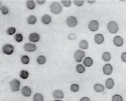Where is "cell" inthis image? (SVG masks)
Listing matches in <instances>:
<instances>
[{
	"mask_svg": "<svg viewBox=\"0 0 126 101\" xmlns=\"http://www.w3.org/2000/svg\"><path fill=\"white\" fill-rule=\"evenodd\" d=\"M71 91L74 93L78 92L79 91V85L77 83H74L71 85Z\"/></svg>",
	"mask_w": 126,
	"mask_h": 101,
	"instance_id": "cell-29",
	"label": "cell"
},
{
	"mask_svg": "<svg viewBox=\"0 0 126 101\" xmlns=\"http://www.w3.org/2000/svg\"><path fill=\"white\" fill-rule=\"evenodd\" d=\"M20 60H21V63H22V64H24V65H28V64L30 63V58H29V57L27 56V55H23V56H22Z\"/></svg>",
	"mask_w": 126,
	"mask_h": 101,
	"instance_id": "cell-27",
	"label": "cell"
},
{
	"mask_svg": "<svg viewBox=\"0 0 126 101\" xmlns=\"http://www.w3.org/2000/svg\"><path fill=\"white\" fill-rule=\"evenodd\" d=\"M87 2L90 5H93L94 3H96V1H87Z\"/></svg>",
	"mask_w": 126,
	"mask_h": 101,
	"instance_id": "cell-39",
	"label": "cell"
},
{
	"mask_svg": "<svg viewBox=\"0 0 126 101\" xmlns=\"http://www.w3.org/2000/svg\"><path fill=\"white\" fill-rule=\"evenodd\" d=\"M85 53L83 50H81V49H79V50H77L76 51L74 52V58L75 60V61L77 63H80L82 61H83V60L85 59Z\"/></svg>",
	"mask_w": 126,
	"mask_h": 101,
	"instance_id": "cell-3",
	"label": "cell"
},
{
	"mask_svg": "<svg viewBox=\"0 0 126 101\" xmlns=\"http://www.w3.org/2000/svg\"><path fill=\"white\" fill-rule=\"evenodd\" d=\"M53 101H62V100H56V99H55Z\"/></svg>",
	"mask_w": 126,
	"mask_h": 101,
	"instance_id": "cell-40",
	"label": "cell"
},
{
	"mask_svg": "<svg viewBox=\"0 0 126 101\" xmlns=\"http://www.w3.org/2000/svg\"><path fill=\"white\" fill-rule=\"evenodd\" d=\"M36 62L39 65H44L46 62V58L43 55H39L36 59Z\"/></svg>",
	"mask_w": 126,
	"mask_h": 101,
	"instance_id": "cell-25",
	"label": "cell"
},
{
	"mask_svg": "<svg viewBox=\"0 0 126 101\" xmlns=\"http://www.w3.org/2000/svg\"><path fill=\"white\" fill-rule=\"evenodd\" d=\"M76 71L79 74H83L85 71V67L84 66V65H82L80 63H79L77 66H76Z\"/></svg>",
	"mask_w": 126,
	"mask_h": 101,
	"instance_id": "cell-23",
	"label": "cell"
},
{
	"mask_svg": "<svg viewBox=\"0 0 126 101\" xmlns=\"http://www.w3.org/2000/svg\"><path fill=\"white\" fill-rule=\"evenodd\" d=\"M85 3V1H74V4L77 7H81Z\"/></svg>",
	"mask_w": 126,
	"mask_h": 101,
	"instance_id": "cell-35",
	"label": "cell"
},
{
	"mask_svg": "<svg viewBox=\"0 0 126 101\" xmlns=\"http://www.w3.org/2000/svg\"><path fill=\"white\" fill-rule=\"evenodd\" d=\"M107 29L109 33L112 34H115L119 31V25L118 24L114 21H110L107 25Z\"/></svg>",
	"mask_w": 126,
	"mask_h": 101,
	"instance_id": "cell-2",
	"label": "cell"
},
{
	"mask_svg": "<svg viewBox=\"0 0 126 101\" xmlns=\"http://www.w3.org/2000/svg\"><path fill=\"white\" fill-rule=\"evenodd\" d=\"M94 41L97 45H101L105 41V37L102 34H97L94 36Z\"/></svg>",
	"mask_w": 126,
	"mask_h": 101,
	"instance_id": "cell-15",
	"label": "cell"
},
{
	"mask_svg": "<svg viewBox=\"0 0 126 101\" xmlns=\"http://www.w3.org/2000/svg\"><path fill=\"white\" fill-rule=\"evenodd\" d=\"M28 39L32 43H36V42H38L40 40V36H39V34L38 33L33 32V33H31L29 34Z\"/></svg>",
	"mask_w": 126,
	"mask_h": 101,
	"instance_id": "cell-10",
	"label": "cell"
},
{
	"mask_svg": "<svg viewBox=\"0 0 126 101\" xmlns=\"http://www.w3.org/2000/svg\"><path fill=\"white\" fill-rule=\"evenodd\" d=\"M52 95L56 100H61L62 98H64V97H65L64 92H63L62 90H59V89H56V90L53 91Z\"/></svg>",
	"mask_w": 126,
	"mask_h": 101,
	"instance_id": "cell-12",
	"label": "cell"
},
{
	"mask_svg": "<svg viewBox=\"0 0 126 101\" xmlns=\"http://www.w3.org/2000/svg\"><path fill=\"white\" fill-rule=\"evenodd\" d=\"M88 27V29H89L91 31L95 32V31H96L99 29V22H98L97 20L94 19V20H91V21L89 22Z\"/></svg>",
	"mask_w": 126,
	"mask_h": 101,
	"instance_id": "cell-8",
	"label": "cell"
},
{
	"mask_svg": "<svg viewBox=\"0 0 126 101\" xmlns=\"http://www.w3.org/2000/svg\"><path fill=\"white\" fill-rule=\"evenodd\" d=\"M71 3H72V2L71 1H61V5H62L64 7H65V8H69L71 5Z\"/></svg>",
	"mask_w": 126,
	"mask_h": 101,
	"instance_id": "cell-33",
	"label": "cell"
},
{
	"mask_svg": "<svg viewBox=\"0 0 126 101\" xmlns=\"http://www.w3.org/2000/svg\"><path fill=\"white\" fill-rule=\"evenodd\" d=\"M20 85H21V83L17 79H14L9 83L10 88H11V91H13V92L19 91L20 89Z\"/></svg>",
	"mask_w": 126,
	"mask_h": 101,
	"instance_id": "cell-4",
	"label": "cell"
},
{
	"mask_svg": "<svg viewBox=\"0 0 126 101\" xmlns=\"http://www.w3.org/2000/svg\"><path fill=\"white\" fill-rule=\"evenodd\" d=\"M0 10H1V13L3 14V15H7L9 13V9L7 6L5 5H2L1 6V8H0Z\"/></svg>",
	"mask_w": 126,
	"mask_h": 101,
	"instance_id": "cell-31",
	"label": "cell"
},
{
	"mask_svg": "<svg viewBox=\"0 0 126 101\" xmlns=\"http://www.w3.org/2000/svg\"><path fill=\"white\" fill-rule=\"evenodd\" d=\"M121 60H122V62L126 63V52H123L121 54Z\"/></svg>",
	"mask_w": 126,
	"mask_h": 101,
	"instance_id": "cell-36",
	"label": "cell"
},
{
	"mask_svg": "<svg viewBox=\"0 0 126 101\" xmlns=\"http://www.w3.org/2000/svg\"><path fill=\"white\" fill-rule=\"evenodd\" d=\"M16 33V28L14 27H10L8 28L7 30V34L9 35V36H12L14 35V34Z\"/></svg>",
	"mask_w": 126,
	"mask_h": 101,
	"instance_id": "cell-32",
	"label": "cell"
},
{
	"mask_svg": "<svg viewBox=\"0 0 126 101\" xmlns=\"http://www.w3.org/2000/svg\"><path fill=\"white\" fill-rule=\"evenodd\" d=\"M21 93L24 97H28L32 94V89L29 87V86H24L22 87V88L21 89Z\"/></svg>",
	"mask_w": 126,
	"mask_h": 101,
	"instance_id": "cell-13",
	"label": "cell"
},
{
	"mask_svg": "<svg viewBox=\"0 0 126 101\" xmlns=\"http://www.w3.org/2000/svg\"><path fill=\"white\" fill-rule=\"evenodd\" d=\"M115 85V82L113 80V79L112 78H108L105 80V87L107 88V89H112Z\"/></svg>",
	"mask_w": 126,
	"mask_h": 101,
	"instance_id": "cell-14",
	"label": "cell"
},
{
	"mask_svg": "<svg viewBox=\"0 0 126 101\" xmlns=\"http://www.w3.org/2000/svg\"><path fill=\"white\" fill-rule=\"evenodd\" d=\"M14 40L16 42H21L23 41V36L22 34L19 33V34H16L14 35Z\"/></svg>",
	"mask_w": 126,
	"mask_h": 101,
	"instance_id": "cell-28",
	"label": "cell"
},
{
	"mask_svg": "<svg viewBox=\"0 0 126 101\" xmlns=\"http://www.w3.org/2000/svg\"><path fill=\"white\" fill-rule=\"evenodd\" d=\"M45 2H46L44 1V0H43V1H39V0H37V1H36V3H37L38 5H44Z\"/></svg>",
	"mask_w": 126,
	"mask_h": 101,
	"instance_id": "cell-38",
	"label": "cell"
},
{
	"mask_svg": "<svg viewBox=\"0 0 126 101\" xmlns=\"http://www.w3.org/2000/svg\"><path fill=\"white\" fill-rule=\"evenodd\" d=\"M23 48H24V50L27 52H34L37 49V46L36 45V44L32 43V42H27L24 44Z\"/></svg>",
	"mask_w": 126,
	"mask_h": 101,
	"instance_id": "cell-7",
	"label": "cell"
},
{
	"mask_svg": "<svg viewBox=\"0 0 126 101\" xmlns=\"http://www.w3.org/2000/svg\"><path fill=\"white\" fill-rule=\"evenodd\" d=\"M93 63H94V60L90 57H86L83 60V65H84L85 67L89 68V67H91V66H93Z\"/></svg>",
	"mask_w": 126,
	"mask_h": 101,
	"instance_id": "cell-17",
	"label": "cell"
},
{
	"mask_svg": "<svg viewBox=\"0 0 126 101\" xmlns=\"http://www.w3.org/2000/svg\"><path fill=\"white\" fill-rule=\"evenodd\" d=\"M26 7L29 10H33L36 7V3L33 0H29V1L26 2Z\"/></svg>",
	"mask_w": 126,
	"mask_h": 101,
	"instance_id": "cell-24",
	"label": "cell"
},
{
	"mask_svg": "<svg viewBox=\"0 0 126 101\" xmlns=\"http://www.w3.org/2000/svg\"><path fill=\"white\" fill-rule=\"evenodd\" d=\"M2 53L5 55H11L14 52V47L11 44H5L2 46Z\"/></svg>",
	"mask_w": 126,
	"mask_h": 101,
	"instance_id": "cell-5",
	"label": "cell"
},
{
	"mask_svg": "<svg viewBox=\"0 0 126 101\" xmlns=\"http://www.w3.org/2000/svg\"><path fill=\"white\" fill-rule=\"evenodd\" d=\"M113 42L115 46L116 47H121L124 44V39L122 36H116L113 39Z\"/></svg>",
	"mask_w": 126,
	"mask_h": 101,
	"instance_id": "cell-11",
	"label": "cell"
},
{
	"mask_svg": "<svg viewBox=\"0 0 126 101\" xmlns=\"http://www.w3.org/2000/svg\"><path fill=\"white\" fill-rule=\"evenodd\" d=\"M89 44L88 42L85 39H82L79 42V47L81 50H87L88 48Z\"/></svg>",
	"mask_w": 126,
	"mask_h": 101,
	"instance_id": "cell-18",
	"label": "cell"
},
{
	"mask_svg": "<svg viewBox=\"0 0 126 101\" xmlns=\"http://www.w3.org/2000/svg\"><path fill=\"white\" fill-rule=\"evenodd\" d=\"M79 101H91V99L88 97H83L79 100Z\"/></svg>",
	"mask_w": 126,
	"mask_h": 101,
	"instance_id": "cell-37",
	"label": "cell"
},
{
	"mask_svg": "<svg viewBox=\"0 0 126 101\" xmlns=\"http://www.w3.org/2000/svg\"><path fill=\"white\" fill-rule=\"evenodd\" d=\"M102 59L105 62H109L111 60V54L108 51L103 52V54L102 55Z\"/></svg>",
	"mask_w": 126,
	"mask_h": 101,
	"instance_id": "cell-21",
	"label": "cell"
},
{
	"mask_svg": "<svg viewBox=\"0 0 126 101\" xmlns=\"http://www.w3.org/2000/svg\"><path fill=\"white\" fill-rule=\"evenodd\" d=\"M76 39H77V35L74 33H71L68 35V39H69L71 41L75 40Z\"/></svg>",
	"mask_w": 126,
	"mask_h": 101,
	"instance_id": "cell-34",
	"label": "cell"
},
{
	"mask_svg": "<svg viewBox=\"0 0 126 101\" xmlns=\"http://www.w3.org/2000/svg\"><path fill=\"white\" fill-rule=\"evenodd\" d=\"M50 11L53 14H59L62 11V6L58 2H53L50 5Z\"/></svg>",
	"mask_w": 126,
	"mask_h": 101,
	"instance_id": "cell-1",
	"label": "cell"
},
{
	"mask_svg": "<svg viewBox=\"0 0 126 101\" xmlns=\"http://www.w3.org/2000/svg\"><path fill=\"white\" fill-rule=\"evenodd\" d=\"M37 22V19L36 17V16L34 15H30L28 18H27V22L29 25H35Z\"/></svg>",
	"mask_w": 126,
	"mask_h": 101,
	"instance_id": "cell-20",
	"label": "cell"
},
{
	"mask_svg": "<svg viewBox=\"0 0 126 101\" xmlns=\"http://www.w3.org/2000/svg\"><path fill=\"white\" fill-rule=\"evenodd\" d=\"M19 76L22 80H26L29 77V73L26 70H22L19 73Z\"/></svg>",
	"mask_w": 126,
	"mask_h": 101,
	"instance_id": "cell-26",
	"label": "cell"
},
{
	"mask_svg": "<svg viewBox=\"0 0 126 101\" xmlns=\"http://www.w3.org/2000/svg\"><path fill=\"white\" fill-rule=\"evenodd\" d=\"M111 101H123V98L120 94H114L111 98Z\"/></svg>",
	"mask_w": 126,
	"mask_h": 101,
	"instance_id": "cell-30",
	"label": "cell"
},
{
	"mask_svg": "<svg viewBox=\"0 0 126 101\" xmlns=\"http://www.w3.org/2000/svg\"><path fill=\"white\" fill-rule=\"evenodd\" d=\"M51 20H52V18L49 15V14H44L42 18H41V21L44 24V25H49L50 22H51Z\"/></svg>",
	"mask_w": 126,
	"mask_h": 101,
	"instance_id": "cell-16",
	"label": "cell"
},
{
	"mask_svg": "<svg viewBox=\"0 0 126 101\" xmlns=\"http://www.w3.org/2000/svg\"><path fill=\"white\" fill-rule=\"evenodd\" d=\"M113 66L110 63H106L102 67V72L105 75H107V76L110 75L113 73Z\"/></svg>",
	"mask_w": 126,
	"mask_h": 101,
	"instance_id": "cell-9",
	"label": "cell"
},
{
	"mask_svg": "<svg viewBox=\"0 0 126 101\" xmlns=\"http://www.w3.org/2000/svg\"><path fill=\"white\" fill-rule=\"evenodd\" d=\"M33 101H44V96L41 93H36L33 97Z\"/></svg>",
	"mask_w": 126,
	"mask_h": 101,
	"instance_id": "cell-22",
	"label": "cell"
},
{
	"mask_svg": "<svg viewBox=\"0 0 126 101\" xmlns=\"http://www.w3.org/2000/svg\"><path fill=\"white\" fill-rule=\"evenodd\" d=\"M66 25L70 28H75L78 25V20L74 16H69L66 19Z\"/></svg>",
	"mask_w": 126,
	"mask_h": 101,
	"instance_id": "cell-6",
	"label": "cell"
},
{
	"mask_svg": "<svg viewBox=\"0 0 126 101\" xmlns=\"http://www.w3.org/2000/svg\"><path fill=\"white\" fill-rule=\"evenodd\" d=\"M105 87L102 84H101V83H96V84H94V91H95L96 92H97V93L103 92L104 90H105Z\"/></svg>",
	"mask_w": 126,
	"mask_h": 101,
	"instance_id": "cell-19",
	"label": "cell"
}]
</instances>
